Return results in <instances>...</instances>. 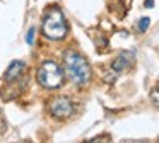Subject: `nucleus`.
<instances>
[{"label": "nucleus", "mask_w": 159, "mask_h": 143, "mask_svg": "<svg viewBox=\"0 0 159 143\" xmlns=\"http://www.w3.org/2000/svg\"><path fill=\"white\" fill-rule=\"evenodd\" d=\"M63 72L69 77V80L75 84L77 87L87 85L91 82V77H93L91 65L86 60V56H82L74 50H69L63 53Z\"/></svg>", "instance_id": "nucleus-1"}, {"label": "nucleus", "mask_w": 159, "mask_h": 143, "mask_svg": "<svg viewBox=\"0 0 159 143\" xmlns=\"http://www.w3.org/2000/svg\"><path fill=\"white\" fill-rule=\"evenodd\" d=\"M41 31L45 34V37H48L52 41L65 39L67 32H69V26H67L65 15L58 7H52V9L46 10V14L43 15Z\"/></svg>", "instance_id": "nucleus-2"}, {"label": "nucleus", "mask_w": 159, "mask_h": 143, "mask_svg": "<svg viewBox=\"0 0 159 143\" xmlns=\"http://www.w3.org/2000/svg\"><path fill=\"white\" fill-rule=\"evenodd\" d=\"M36 78L38 84L45 89H58L63 85V70L58 63L52 60L43 61L36 72Z\"/></svg>", "instance_id": "nucleus-3"}, {"label": "nucleus", "mask_w": 159, "mask_h": 143, "mask_svg": "<svg viewBox=\"0 0 159 143\" xmlns=\"http://www.w3.org/2000/svg\"><path fill=\"white\" fill-rule=\"evenodd\" d=\"M48 107H50V114L57 119H67L74 114V111H75V106H74L72 99L65 97V95L55 97L50 102Z\"/></svg>", "instance_id": "nucleus-4"}, {"label": "nucleus", "mask_w": 159, "mask_h": 143, "mask_svg": "<svg viewBox=\"0 0 159 143\" xmlns=\"http://www.w3.org/2000/svg\"><path fill=\"white\" fill-rule=\"evenodd\" d=\"M24 70H26V63H24V61L16 60V61H12V63L9 65V68H7V72H5L4 78L7 82H14L16 78H19L22 73H24Z\"/></svg>", "instance_id": "nucleus-5"}, {"label": "nucleus", "mask_w": 159, "mask_h": 143, "mask_svg": "<svg viewBox=\"0 0 159 143\" xmlns=\"http://www.w3.org/2000/svg\"><path fill=\"white\" fill-rule=\"evenodd\" d=\"M125 67H128V60H127V54H121V56H118L116 60L111 63V68H113L115 72H121L125 70Z\"/></svg>", "instance_id": "nucleus-6"}, {"label": "nucleus", "mask_w": 159, "mask_h": 143, "mask_svg": "<svg viewBox=\"0 0 159 143\" xmlns=\"http://www.w3.org/2000/svg\"><path fill=\"white\" fill-rule=\"evenodd\" d=\"M149 26H151V19H149V17H142V19L139 20V31H140V32H145V31L149 29Z\"/></svg>", "instance_id": "nucleus-7"}, {"label": "nucleus", "mask_w": 159, "mask_h": 143, "mask_svg": "<svg viewBox=\"0 0 159 143\" xmlns=\"http://www.w3.org/2000/svg\"><path fill=\"white\" fill-rule=\"evenodd\" d=\"M34 32H36V27L31 26V27L28 29V32H26V43H28V44H33V43H34Z\"/></svg>", "instance_id": "nucleus-8"}, {"label": "nucleus", "mask_w": 159, "mask_h": 143, "mask_svg": "<svg viewBox=\"0 0 159 143\" xmlns=\"http://www.w3.org/2000/svg\"><path fill=\"white\" fill-rule=\"evenodd\" d=\"M151 97H152V101H154V104L159 107V87L154 89V90L151 92Z\"/></svg>", "instance_id": "nucleus-9"}, {"label": "nucleus", "mask_w": 159, "mask_h": 143, "mask_svg": "<svg viewBox=\"0 0 159 143\" xmlns=\"http://www.w3.org/2000/svg\"><path fill=\"white\" fill-rule=\"evenodd\" d=\"M145 7H147V9H152V7H154V0H145Z\"/></svg>", "instance_id": "nucleus-10"}]
</instances>
